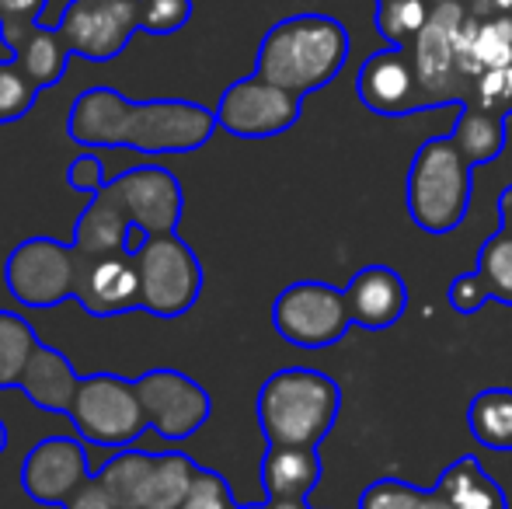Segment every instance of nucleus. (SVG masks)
I'll return each instance as SVG.
<instances>
[{"label": "nucleus", "mask_w": 512, "mask_h": 509, "mask_svg": "<svg viewBox=\"0 0 512 509\" xmlns=\"http://www.w3.org/2000/svg\"><path fill=\"white\" fill-rule=\"evenodd\" d=\"M220 129L216 109L185 98L129 102L115 88L95 84L70 105L67 136L77 147H129L136 154H192Z\"/></svg>", "instance_id": "1"}, {"label": "nucleus", "mask_w": 512, "mask_h": 509, "mask_svg": "<svg viewBox=\"0 0 512 509\" xmlns=\"http://www.w3.org/2000/svg\"><path fill=\"white\" fill-rule=\"evenodd\" d=\"M352 39L345 25L331 14H290L276 21L258 42L255 74L293 95L307 98L342 74L349 63Z\"/></svg>", "instance_id": "2"}, {"label": "nucleus", "mask_w": 512, "mask_h": 509, "mask_svg": "<svg viewBox=\"0 0 512 509\" xmlns=\"http://www.w3.org/2000/svg\"><path fill=\"white\" fill-rule=\"evenodd\" d=\"M342 412V387L314 367L276 370L258 387L255 415L269 447H321Z\"/></svg>", "instance_id": "3"}, {"label": "nucleus", "mask_w": 512, "mask_h": 509, "mask_svg": "<svg viewBox=\"0 0 512 509\" xmlns=\"http://www.w3.org/2000/svg\"><path fill=\"white\" fill-rule=\"evenodd\" d=\"M474 164L460 154L453 136H432L415 150L408 164V217L425 234H450L471 210Z\"/></svg>", "instance_id": "4"}, {"label": "nucleus", "mask_w": 512, "mask_h": 509, "mask_svg": "<svg viewBox=\"0 0 512 509\" xmlns=\"http://www.w3.org/2000/svg\"><path fill=\"white\" fill-rule=\"evenodd\" d=\"M74 429L95 447L122 450L133 447L150 429L136 381L119 374H88L81 377L74 408L67 415Z\"/></svg>", "instance_id": "5"}, {"label": "nucleus", "mask_w": 512, "mask_h": 509, "mask_svg": "<svg viewBox=\"0 0 512 509\" xmlns=\"http://www.w3.org/2000/svg\"><path fill=\"white\" fill-rule=\"evenodd\" d=\"M143 311L154 318H182L203 297V262L178 234H150L136 252Z\"/></svg>", "instance_id": "6"}, {"label": "nucleus", "mask_w": 512, "mask_h": 509, "mask_svg": "<svg viewBox=\"0 0 512 509\" xmlns=\"http://www.w3.org/2000/svg\"><path fill=\"white\" fill-rule=\"evenodd\" d=\"M84 269V255L74 248V241L53 238H25L11 248L4 262L7 293L21 307H56L63 300L77 297V279Z\"/></svg>", "instance_id": "7"}, {"label": "nucleus", "mask_w": 512, "mask_h": 509, "mask_svg": "<svg viewBox=\"0 0 512 509\" xmlns=\"http://www.w3.org/2000/svg\"><path fill=\"white\" fill-rule=\"evenodd\" d=\"M272 328L283 342L297 349H331L352 328V314L345 304V290L324 279H297L279 290L272 304Z\"/></svg>", "instance_id": "8"}, {"label": "nucleus", "mask_w": 512, "mask_h": 509, "mask_svg": "<svg viewBox=\"0 0 512 509\" xmlns=\"http://www.w3.org/2000/svg\"><path fill=\"white\" fill-rule=\"evenodd\" d=\"M56 28L70 56L108 63L129 46L136 32H143V0H70Z\"/></svg>", "instance_id": "9"}, {"label": "nucleus", "mask_w": 512, "mask_h": 509, "mask_svg": "<svg viewBox=\"0 0 512 509\" xmlns=\"http://www.w3.org/2000/svg\"><path fill=\"white\" fill-rule=\"evenodd\" d=\"M304 98L279 84L248 74L234 81L216 102V123L237 140H272L300 123Z\"/></svg>", "instance_id": "10"}, {"label": "nucleus", "mask_w": 512, "mask_h": 509, "mask_svg": "<svg viewBox=\"0 0 512 509\" xmlns=\"http://www.w3.org/2000/svg\"><path fill=\"white\" fill-rule=\"evenodd\" d=\"M136 394L143 401L150 429L164 440H189L213 415L209 391L182 370H147V374L136 377Z\"/></svg>", "instance_id": "11"}, {"label": "nucleus", "mask_w": 512, "mask_h": 509, "mask_svg": "<svg viewBox=\"0 0 512 509\" xmlns=\"http://www.w3.org/2000/svg\"><path fill=\"white\" fill-rule=\"evenodd\" d=\"M108 192L119 199L129 220L147 234H178L185 192L175 171L161 168V164H140V168H129L119 178H112Z\"/></svg>", "instance_id": "12"}, {"label": "nucleus", "mask_w": 512, "mask_h": 509, "mask_svg": "<svg viewBox=\"0 0 512 509\" xmlns=\"http://www.w3.org/2000/svg\"><path fill=\"white\" fill-rule=\"evenodd\" d=\"M356 95L366 109L387 119L429 109L411 46H387L380 53L366 56L356 74Z\"/></svg>", "instance_id": "13"}, {"label": "nucleus", "mask_w": 512, "mask_h": 509, "mask_svg": "<svg viewBox=\"0 0 512 509\" xmlns=\"http://www.w3.org/2000/svg\"><path fill=\"white\" fill-rule=\"evenodd\" d=\"M91 478L88 450L74 436H46L25 454L21 464V489L32 503L60 506Z\"/></svg>", "instance_id": "14"}, {"label": "nucleus", "mask_w": 512, "mask_h": 509, "mask_svg": "<svg viewBox=\"0 0 512 509\" xmlns=\"http://www.w3.org/2000/svg\"><path fill=\"white\" fill-rule=\"evenodd\" d=\"M74 300L91 314V318H115V314L143 311L140 265H136V255L84 258Z\"/></svg>", "instance_id": "15"}, {"label": "nucleus", "mask_w": 512, "mask_h": 509, "mask_svg": "<svg viewBox=\"0 0 512 509\" xmlns=\"http://www.w3.org/2000/svg\"><path fill=\"white\" fill-rule=\"evenodd\" d=\"M352 325L366 332L394 328L408 311V283L391 265H363L345 286Z\"/></svg>", "instance_id": "16"}, {"label": "nucleus", "mask_w": 512, "mask_h": 509, "mask_svg": "<svg viewBox=\"0 0 512 509\" xmlns=\"http://www.w3.org/2000/svg\"><path fill=\"white\" fill-rule=\"evenodd\" d=\"M457 60L474 91V81L485 70L512 63V21L499 18V14H478L467 7L457 28Z\"/></svg>", "instance_id": "17"}, {"label": "nucleus", "mask_w": 512, "mask_h": 509, "mask_svg": "<svg viewBox=\"0 0 512 509\" xmlns=\"http://www.w3.org/2000/svg\"><path fill=\"white\" fill-rule=\"evenodd\" d=\"M77 387H81V377H77L74 363L67 360V353H60V349H53V346L35 349L25 367V377H21V394H25L35 408L56 412V415H70Z\"/></svg>", "instance_id": "18"}, {"label": "nucleus", "mask_w": 512, "mask_h": 509, "mask_svg": "<svg viewBox=\"0 0 512 509\" xmlns=\"http://www.w3.org/2000/svg\"><path fill=\"white\" fill-rule=\"evenodd\" d=\"M321 475L324 468L314 447H269L262 457L265 499L272 503H307Z\"/></svg>", "instance_id": "19"}, {"label": "nucleus", "mask_w": 512, "mask_h": 509, "mask_svg": "<svg viewBox=\"0 0 512 509\" xmlns=\"http://www.w3.org/2000/svg\"><path fill=\"white\" fill-rule=\"evenodd\" d=\"M129 213L122 210L119 199L108 192V185L102 192L91 196V203L84 206V213L77 217L74 227V248L84 258H105V255H129L126 241H129Z\"/></svg>", "instance_id": "20"}, {"label": "nucleus", "mask_w": 512, "mask_h": 509, "mask_svg": "<svg viewBox=\"0 0 512 509\" xmlns=\"http://www.w3.org/2000/svg\"><path fill=\"white\" fill-rule=\"evenodd\" d=\"M432 496L450 509H509L506 492L481 468L478 457H457L432 485Z\"/></svg>", "instance_id": "21"}, {"label": "nucleus", "mask_w": 512, "mask_h": 509, "mask_svg": "<svg viewBox=\"0 0 512 509\" xmlns=\"http://www.w3.org/2000/svg\"><path fill=\"white\" fill-rule=\"evenodd\" d=\"M453 143L460 147V154L481 168V164H492L506 150V116H495V112L481 109V105H460V119L453 126Z\"/></svg>", "instance_id": "22"}, {"label": "nucleus", "mask_w": 512, "mask_h": 509, "mask_svg": "<svg viewBox=\"0 0 512 509\" xmlns=\"http://www.w3.org/2000/svg\"><path fill=\"white\" fill-rule=\"evenodd\" d=\"M199 464L182 450H168V454H154L150 464L147 485H143L140 509H178L185 503L196 478Z\"/></svg>", "instance_id": "23"}, {"label": "nucleus", "mask_w": 512, "mask_h": 509, "mask_svg": "<svg viewBox=\"0 0 512 509\" xmlns=\"http://www.w3.org/2000/svg\"><path fill=\"white\" fill-rule=\"evenodd\" d=\"M467 429L488 450H512V387H485L467 405Z\"/></svg>", "instance_id": "24"}, {"label": "nucleus", "mask_w": 512, "mask_h": 509, "mask_svg": "<svg viewBox=\"0 0 512 509\" xmlns=\"http://www.w3.org/2000/svg\"><path fill=\"white\" fill-rule=\"evenodd\" d=\"M14 60L32 74V81L39 84V88H53V84H60L63 74H67L70 49H67V42H63L60 28L39 25L32 39L14 53Z\"/></svg>", "instance_id": "25"}, {"label": "nucleus", "mask_w": 512, "mask_h": 509, "mask_svg": "<svg viewBox=\"0 0 512 509\" xmlns=\"http://www.w3.org/2000/svg\"><path fill=\"white\" fill-rule=\"evenodd\" d=\"M39 346V335L21 314L0 311V387H21L28 360Z\"/></svg>", "instance_id": "26"}, {"label": "nucleus", "mask_w": 512, "mask_h": 509, "mask_svg": "<svg viewBox=\"0 0 512 509\" xmlns=\"http://www.w3.org/2000/svg\"><path fill=\"white\" fill-rule=\"evenodd\" d=\"M432 14V0H377V28L387 46H411Z\"/></svg>", "instance_id": "27"}, {"label": "nucleus", "mask_w": 512, "mask_h": 509, "mask_svg": "<svg viewBox=\"0 0 512 509\" xmlns=\"http://www.w3.org/2000/svg\"><path fill=\"white\" fill-rule=\"evenodd\" d=\"M474 269L481 272V279H485L495 304L512 307V234L495 231L492 238L481 245Z\"/></svg>", "instance_id": "28"}, {"label": "nucleus", "mask_w": 512, "mask_h": 509, "mask_svg": "<svg viewBox=\"0 0 512 509\" xmlns=\"http://www.w3.org/2000/svg\"><path fill=\"white\" fill-rule=\"evenodd\" d=\"M39 84L32 81L25 67H21L14 56L0 60V126L18 123L21 116H28L39 98Z\"/></svg>", "instance_id": "29"}, {"label": "nucleus", "mask_w": 512, "mask_h": 509, "mask_svg": "<svg viewBox=\"0 0 512 509\" xmlns=\"http://www.w3.org/2000/svg\"><path fill=\"white\" fill-rule=\"evenodd\" d=\"M356 509H436L432 506V489H418L405 478H377L359 492Z\"/></svg>", "instance_id": "30"}, {"label": "nucleus", "mask_w": 512, "mask_h": 509, "mask_svg": "<svg viewBox=\"0 0 512 509\" xmlns=\"http://www.w3.org/2000/svg\"><path fill=\"white\" fill-rule=\"evenodd\" d=\"M46 0H0V42L7 56H14L39 28V14Z\"/></svg>", "instance_id": "31"}, {"label": "nucleus", "mask_w": 512, "mask_h": 509, "mask_svg": "<svg viewBox=\"0 0 512 509\" xmlns=\"http://www.w3.org/2000/svg\"><path fill=\"white\" fill-rule=\"evenodd\" d=\"M467 102L509 119L512 116V63H506V67H495V70H485V74L474 81V91H471Z\"/></svg>", "instance_id": "32"}, {"label": "nucleus", "mask_w": 512, "mask_h": 509, "mask_svg": "<svg viewBox=\"0 0 512 509\" xmlns=\"http://www.w3.org/2000/svg\"><path fill=\"white\" fill-rule=\"evenodd\" d=\"M178 509H237V503H234V492H230L227 478H223L220 471L199 464L189 496H185V503Z\"/></svg>", "instance_id": "33"}, {"label": "nucleus", "mask_w": 512, "mask_h": 509, "mask_svg": "<svg viewBox=\"0 0 512 509\" xmlns=\"http://www.w3.org/2000/svg\"><path fill=\"white\" fill-rule=\"evenodd\" d=\"M192 0H143V32L175 35L189 25Z\"/></svg>", "instance_id": "34"}, {"label": "nucleus", "mask_w": 512, "mask_h": 509, "mask_svg": "<svg viewBox=\"0 0 512 509\" xmlns=\"http://www.w3.org/2000/svg\"><path fill=\"white\" fill-rule=\"evenodd\" d=\"M446 300H450V307L457 314H478L481 307L492 300V293H488L481 272L471 269V272H460V276L453 279L450 290H446Z\"/></svg>", "instance_id": "35"}, {"label": "nucleus", "mask_w": 512, "mask_h": 509, "mask_svg": "<svg viewBox=\"0 0 512 509\" xmlns=\"http://www.w3.org/2000/svg\"><path fill=\"white\" fill-rule=\"evenodd\" d=\"M67 185L74 192H88V196H95V192H102L105 189V168H102V161H98L95 154H81V157H74L70 161V168H67Z\"/></svg>", "instance_id": "36"}, {"label": "nucleus", "mask_w": 512, "mask_h": 509, "mask_svg": "<svg viewBox=\"0 0 512 509\" xmlns=\"http://www.w3.org/2000/svg\"><path fill=\"white\" fill-rule=\"evenodd\" d=\"M63 509H119V503H115V496L105 485V478L91 475L88 482H84L81 489L63 503Z\"/></svg>", "instance_id": "37"}, {"label": "nucleus", "mask_w": 512, "mask_h": 509, "mask_svg": "<svg viewBox=\"0 0 512 509\" xmlns=\"http://www.w3.org/2000/svg\"><path fill=\"white\" fill-rule=\"evenodd\" d=\"M467 7L478 14H499L512 21V0H467Z\"/></svg>", "instance_id": "38"}, {"label": "nucleus", "mask_w": 512, "mask_h": 509, "mask_svg": "<svg viewBox=\"0 0 512 509\" xmlns=\"http://www.w3.org/2000/svg\"><path fill=\"white\" fill-rule=\"evenodd\" d=\"M499 231L512 234V185L499 192Z\"/></svg>", "instance_id": "39"}, {"label": "nucleus", "mask_w": 512, "mask_h": 509, "mask_svg": "<svg viewBox=\"0 0 512 509\" xmlns=\"http://www.w3.org/2000/svg\"><path fill=\"white\" fill-rule=\"evenodd\" d=\"M269 503V509H310L307 503H272V499H265Z\"/></svg>", "instance_id": "40"}, {"label": "nucleus", "mask_w": 512, "mask_h": 509, "mask_svg": "<svg viewBox=\"0 0 512 509\" xmlns=\"http://www.w3.org/2000/svg\"><path fill=\"white\" fill-rule=\"evenodd\" d=\"M7 440H11V436H7V422L0 419V454L7 450Z\"/></svg>", "instance_id": "41"}, {"label": "nucleus", "mask_w": 512, "mask_h": 509, "mask_svg": "<svg viewBox=\"0 0 512 509\" xmlns=\"http://www.w3.org/2000/svg\"><path fill=\"white\" fill-rule=\"evenodd\" d=\"M237 509H269V503H251V506H237Z\"/></svg>", "instance_id": "42"}, {"label": "nucleus", "mask_w": 512, "mask_h": 509, "mask_svg": "<svg viewBox=\"0 0 512 509\" xmlns=\"http://www.w3.org/2000/svg\"><path fill=\"white\" fill-rule=\"evenodd\" d=\"M432 506H436V509H450V506H443V503H439V499H436V496H432Z\"/></svg>", "instance_id": "43"}, {"label": "nucleus", "mask_w": 512, "mask_h": 509, "mask_svg": "<svg viewBox=\"0 0 512 509\" xmlns=\"http://www.w3.org/2000/svg\"><path fill=\"white\" fill-rule=\"evenodd\" d=\"M373 4H377V0H373Z\"/></svg>", "instance_id": "44"}]
</instances>
